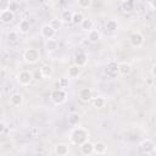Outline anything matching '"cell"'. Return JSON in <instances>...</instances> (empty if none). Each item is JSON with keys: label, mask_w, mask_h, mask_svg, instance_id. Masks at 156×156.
Instances as JSON below:
<instances>
[{"label": "cell", "mask_w": 156, "mask_h": 156, "mask_svg": "<svg viewBox=\"0 0 156 156\" xmlns=\"http://www.w3.org/2000/svg\"><path fill=\"white\" fill-rule=\"evenodd\" d=\"M89 140V130L84 127H74L69 133V141L71 144L79 146L84 141Z\"/></svg>", "instance_id": "cell-1"}, {"label": "cell", "mask_w": 156, "mask_h": 156, "mask_svg": "<svg viewBox=\"0 0 156 156\" xmlns=\"http://www.w3.org/2000/svg\"><path fill=\"white\" fill-rule=\"evenodd\" d=\"M68 98V94L66 91V89H60V88H55L54 90H51L50 93V100L55 104V105H62L66 102Z\"/></svg>", "instance_id": "cell-2"}, {"label": "cell", "mask_w": 156, "mask_h": 156, "mask_svg": "<svg viewBox=\"0 0 156 156\" xmlns=\"http://www.w3.org/2000/svg\"><path fill=\"white\" fill-rule=\"evenodd\" d=\"M23 60L29 65H35L40 60V51L35 48H28L23 51Z\"/></svg>", "instance_id": "cell-3"}, {"label": "cell", "mask_w": 156, "mask_h": 156, "mask_svg": "<svg viewBox=\"0 0 156 156\" xmlns=\"http://www.w3.org/2000/svg\"><path fill=\"white\" fill-rule=\"evenodd\" d=\"M128 41H129L130 46H133V48H140V46L144 45L145 38H144V35H143L140 32H133V33L129 35Z\"/></svg>", "instance_id": "cell-4"}, {"label": "cell", "mask_w": 156, "mask_h": 156, "mask_svg": "<svg viewBox=\"0 0 156 156\" xmlns=\"http://www.w3.org/2000/svg\"><path fill=\"white\" fill-rule=\"evenodd\" d=\"M34 77H33V73L29 72V71H21L18 74H17V82L20 83V85L22 87H28L32 82H33Z\"/></svg>", "instance_id": "cell-5"}, {"label": "cell", "mask_w": 156, "mask_h": 156, "mask_svg": "<svg viewBox=\"0 0 156 156\" xmlns=\"http://www.w3.org/2000/svg\"><path fill=\"white\" fill-rule=\"evenodd\" d=\"M139 149L143 154H146V155H150V154H154L155 150H156V144L151 140V139H144L140 144H139Z\"/></svg>", "instance_id": "cell-6"}, {"label": "cell", "mask_w": 156, "mask_h": 156, "mask_svg": "<svg viewBox=\"0 0 156 156\" xmlns=\"http://www.w3.org/2000/svg\"><path fill=\"white\" fill-rule=\"evenodd\" d=\"M105 73L111 77V78H116L119 74V63H117L116 61H110L107 65H106V68H105Z\"/></svg>", "instance_id": "cell-7"}, {"label": "cell", "mask_w": 156, "mask_h": 156, "mask_svg": "<svg viewBox=\"0 0 156 156\" xmlns=\"http://www.w3.org/2000/svg\"><path fill=\"white\" fill-rule=\"evenodd\" d=\"M56 29L50 24V23H45L41 26L40 28V35L44 38V39H51V38H55L56 35Z\"/></svg>", "instance_id": "cell-8"}, {"label": "cell", "mask_w": 156, "mask_h": 156, "mask_svg": "<svg viewBox=\"0 0 156 156\" xmlns=\"http://www.w3.org/2000/svg\"><path fill=\"white\" fill-rule=\"evenodd\" d=\"M78 98L82 102H89L91 99H93V90L91 88H88V87H84L82 89H79L78 91Z\"/></svg>", "instance_id": "cell-9"}, {"label": "cell", "mask_w": 156, "mask_h": 156, "mask_svg": "<svg viewBox=\"0 0 156 156\" xmlns=\"http://www.w3.org/2000/svg\"><path fill=\"white\" fill-rule=\"evenodd\" d=\"M13 20H15V12H12L11 10L4 9V10L0 12V21H1L4 24H10Z\"/></svg>", "instance_id": "cell-10"}, {"label": "cell", "mask_w": 156, "mask_h": 156, "mask_svg": "<svg viewBox=\"0 0 156 156\" xmlns=\"http://www.w3.org/2000/svg\"><path fill=\"white\" fill-rule=\"evenodd\" d=\"M79 151L84 156H90L94 154V144L90 140H87L82 145H79Z\"/></svg>", "instance_id": "cell-11"}, {"label": "cell", "mask_w": 156, "mask_h": 156, "mask_svg": "<svg viewBox=\"0 0 156 156\" xmlns=\"http://www.w3.org/2000/svg\"><path fill=\"white\" fill-rule=\"evenodd\" d=\"M73 61H74V63L77 65V66H79V67H84L87 63H88V55L85 54V52H77L76 55H74V58H73Z\"/></svg>", "instance_id": "cell-12"}, {"label": "cell", "mask_w": 156, "mask_h": 156, "mask_svg": "<svg viewBox=\"0 0 156 156\" xmlns=\"http://www.w3.org/2000/svg\"><path fill=\"white\" fill-rule=\"evenodd\" d=\"M54 152L57 156H66V155L69 154V146L67 144H63V143L56 144L55 145V149H54Z\"/></svg>", "instance_id": "cell-13"}, {"label": "cell", "mask_w": 156, "mask_h": 156, "mask_svg": "<svg viewBox=\"0 0 156 156\" xmlns=\"http://www.w3.org/2000/svg\"><path fill=\"white\" fill-rule=\"evenodd\" d=\"M23 101H24V98H23V95L21 93H15V94H12L10 96V104L12 106H15V107L21 106L23 104Z\"/></svg>", "instance_id": "cell-14"}, {"label": "cell", "mask_w": 156, "mask_h": 156, "mask_svg": "<svg viewBox=\"0 0 156 156\" xmlns=\"http://www.w3.org/2000/svg\"><path fill=\"white\" fill-rule=\"evenodd\" d=\"M80 74H82V67L77 66L76 63H73V65H71V66L68 67V77H69V78L76 79V78H78Z\"/></svg>", "instance_id": "cell-15"}, {"label": "cell", "mask_w": 156, "mask_h": 156, "mask_svg": "<svg viewBox=\"0 0 156 156\" xmlns=\"http://www.w3.org/2000/svg\"><path fill=\"white\" fill-rule=\"evenodd\" d=\"M45 49H46L49 52L56 51V50L58 49V41H57L55 38L45 39Z\"/></svg>", "instance_id": "cell-16"}, {"label": "cell", "mask_w": 156, "mask_h": 156, "mask_svg": "<svg viewBox=\"0 0 156 156\" xmlns=\"http://www.w3.org/2000/svg\"><path fill=\"white\" fill-rule=\"evenodd\" d=\"M107 151V145L104 141H96L94 143V154L96 155H104Z\"/></svg>", "instance_id": "cell-17"}, {"label": "cell", "mask_w": 156, "mask_h": 156, "mask_svg": "<svg viewBox=\"0 0 156 156\" xmlns=\"http://www.w3.org/2000/svg\"><path fill=\"white\" fill-rule=\"evenodd\" d=\"M67 122H68L69 126L77 127V126L79 124V122H80V116H79V113H78V112H72V113H69L68 117H67Z\"/></svg>", "instance_id": "cell-18"}, {"label": "cell", "mask_w": 156, "mask_h": 156, "mask_svg": "<svg viewBox=\"0 0 156 156\" xmlns=\"http://www.w3.org/2000/svg\"><path fill=\"white\" fill-rule=\"evenodd\" d=\"M101 39V33L98 30V29H91L88 32V40L93 44L98 43L99 40Z\"/></svg>", "instance_id": "cell-19"}, {"label": "cell", "mask_w": 156, "mask_h": 156, "mask_svg": "<svg viewBox=\"0 0 156 156\" xmlns=\"http://www.w3.org/2000/svg\"><path fill=\"white\" fill-rule=\"evenodd\" d=\"M80 28H82V30L88 33L89 30L94 29V21L91 18H84L80 23Z\"/></svg>", "instance_id": "cell-20"}, {"label": "cell", "mask_w": 156, "mask_h": 156, "mask_svg": "<svg viewBox=\"0 0 156 156\" xmlns=\"http://www.w3.org/2000/svg\"><path fill=\"white\" fill-rule=\"evenodd\" d=\"M29 29H30V22L28 20H21L18 23V32L26 34L29 32Z\"/></svg>", "instance_id": "cell-21"}, {"label": "cell", "mask_w": 156, "mask_h": 156, "mask_svg": "<svg viewBox=\"0 0 156 156\" xmlns=\"http://www.w3.org/2000/svg\"><path fill=\"white\" fill-rule=\"evenodd\" d=\"M105 29L106 32H110V33H113L118 29V22L116 20H107V22L105 23Z\"/></svg>", "instance_id": "cell-22"}, {"label": "cell", "mask_w": 156, "mask_h": 156, "mask_svg": "<svg viewBox=\"0 0 156 156\" xmlns=\"http://www.w3.org/2000/svg\"><path fill=\"white\" fill-rule=\"evenodd\" d=\"M63 23H72V20H73V12L71 10H63L61 12V17Z\"/></svg>", "instance_id": "cell-23"}, {"label": "cell", "mask_w": 156, "mask_h": 156, "mask_svg": "<svg viewBox=\"0 0 156 156\" xmlns=\"http://www.w3.org/2000/svg\"><path fill=\"white\" fill-rule=\"evenodd\" d=\"M40 72H41L44 78H50L52 76V73H54V68L50 65H43L40 67Z\"/></svg>", "instance_id": "cell-24"}, {"label": "cell", "mask_w": 156, "mask_h": 156, "mask_svg": "<svg viewBox=\"0 0 156 156\" xmlns=\"http://www.w3.org/2000/svg\"><path fill=\"white\" fill-rule=\"evenodd\" d=\"M93 105H94L96 108H102V107H105V105H106V99H105L104 96H101V95L95 96V98H93Z\"/></svg>", "instance_id": "cell-25"}, {"label": "cell", "mask_w": 156, "mask_h": 156, "mask_svg": "<svg viewBox=\"0 0 156 156\" xmlns=\"http://www.w3.org/2000/svg\"><path fill=\"white\" fill-rule=\"evenodd\" d=\"M6 39H7V41H9L10 44H16V43L18 41V39H20L18 32H16V30H10V32H7Z\"/></svg>", "instance_id": "cell-26"}, {"label": "cell", "mask_w": 156, "mask_h": 156, "mask_svg": "<svg viewBox=\"0 0 156 156\" xmlns=\"http://www.w3.org/2000/svg\"><path fill=\"white\" fill-rule=\"evenodd\" d=\"M132 72V66L127 62H122L119 63V74L121 76H127Z\"/></svg>", "instance_id": "cell-27"}, {"label": "cell", "mask_w": 156, "mask_h": 156, "mask_svg": "<svg viewBox=\"0 0 156 156\" xmlns=\"http://www.w3.org/2000/svg\"><path fill=\"white\" fill-rule=\"evenodd\" d=\"M55 85H56V88H60V89H67L68 85H69V78L62 77V78H60L58 80H56Z\"/></svg>", "instance_id": "cell-28"}, {"label": "cell", "mask_w": 156, "mask_h": 156, "mask_svg": "<svg viewBox=\"0 0 156 156\" xmlns=\"http://www.w3.org/2000/svg\"><path fill=\"white\" fill-rule=\"evenodd\" d=\"M83 20H84V15H83L80 11L73 12V20H72V23H74V24H80Z\"/></svg>", "instance_id": "cell-29"}, {"label": "cell", "mask_w": 156, "mask_h": 156, "mask_svg": "<svg viewBox=\"0 0 156 156\" xmlns=\"http://www.w3.org/2000/svg\"><path fill=\"white\" fill-rule=\"evenodd\" d=\"M93 4V0H77V5L79 9H83V10H87Z\"/></svg>", "instance_id": "cell-30"}, {"label": "cell", "mask_w": 156, "mask_h": 156, "mask_svg": "<svg viewBox=\"0 0 156 156\" xmlns=\"http://www.w3.org/2000/svg\"><path fill=\"white\" fill-rule=\"evenodd\" d=\"M56 30H58V29H61V27H62V24H63V22H62V20L61 18H52V20H50V22H49Z\"/></svg>", "instance_id": "cell-31"}, {"label": "cell", "mask_w": 156, "mask_h": 156, "mask_svg": "<svg viewBox=\"0 0 156 156\" xmlns=\"http://www.w3.org/2000/svg\"><path fill=\"white\" fill-rule=\"evenodd\" d=\"M7 9L9 10H11L12 12H17L18 10H20V4L17 2V1H15V0H12V1H10L9 2V5H7Z\"/></svg>", "instance_id": "cell-32"}, {"label": "cell", "mask_w": 156, "mask_h": 156, "mask_svg": "<svg viewBox=\"0 0 156 156\" xmlns=\"http://www.w3.org/2000/svg\"><path fill=\"white\" fill-rule=\"evenodd\" d=\"M123 10L124 11H127V12H130L132 10H133V7H134V5H133V1L132 0H126L124 2H123Z\"/></svg>", "instance_id": "cell-33"}, {"label": "cell", "mask_w": 156, "mask_h": 156, "mask_svg": "<svg viewBox=\"0 0 156 156\" xmlns=\"http://www.w3.org/2000/svg\"><path fill=\"white\" fill-rule=\"evenodd\" d=\"M33 77H34V79H35V80H39V79L44 78V77H43V74H41V72H40V68H39V69H37V71L33 73Z\"/></svg>", "instance_id": "cell-34"}, {"label": "cell", "mask_w": 156, "mask_h": 156, "mask_svg": "<svg viewBox=\"0 0 156 156\" xmlns=\"http://www.w3.org/2000/svg\"><path fill=\"white\" fill-rule=\"evenodd\" d=\"M150 72H151V76H152V78L154 79H156V62L151 66V69H150Z\"/></svg>", "instance_id": "cell-35"}, {"label": "cell", "mask_w": 156, "mask_h": 156, "mask_svg": "<svg viewBox=\"0 0 156 156\" xmlns=\"http://www.w3.org/2000/svg\"><path fill=\"white\" fill-rule=\"evenodd\" d=\"M149 4L154 10H156V0H149Z\"/></svg>", "instance_id": "cell-36"}, {"label": "cell", "mask_w": 156, "mask_h": 156, "mask_svg": "<svg viewBox=\"0 0 156 156\" xmlns=\"http://www.w3.org/2000/svg\"><path fill=\"white\" fill-rule=\"evenodd\" d=\"M5 129H6V124H5V122H1L0 123V133H2Z\"/></svg>", "instance_id": "cell-37"}, {"label": "cell", "mask_w": 156, "mask_h": 156, "mask_svg": "<svg viewBox=\"0 0 156 156\" xmlns=\"http://www.w3.org/2000/svg\"><path fill=\"white\" fill-rule=\"evenodd\" d=\"M21 1H26V0H21Z\"/></svg>", "instance_id": "cell-38"}, {"label": "cell", "mask_w": 156, "mask_h": 156, "mask_svg": "<svg viewBox=\"0 0 156 156\" xmlns=\"http://www.w3.org/2000/svg\"><path fill=\"white\" fill-rule=\"evenodd\" d=\"M155 152H156V150H155Z\"/></svg>", "instance_id": "cell-39"}, {"label": "cell", "mask_w": 156, "mask_h": 156, "mask_svg": "<svg viewBox=\"0 0 156 156\" xmlns=\"http://www.w3.org/2000/svg\"><path fill=\"white\" fill-rule=\"evenodd\" d=\"M124 1H126V0H124Z\"/></svg>", "instance_id": "cell-40"}]
</instances>
